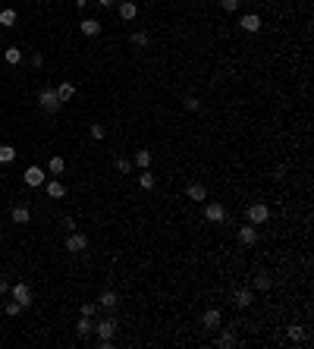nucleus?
Segmentation results:
<instances>
[{"instance_id":"nucleus-36","label":"nucleus","mask_w":314,"mask_h":349,"mask_svg":"<svg viewBox=\"0 0 314 349\" xmlns=\"http://www.w3.org/2000/svg\"><path fill=\"white\" fill-rule=\"evenodd\" d=\"M29 63H32V66H41V63H44V54H41V51H35V54L29 57Z\"/></svg>"},{"instance_id":"nucleus-31","label":"nucleus","mask_w":314,"mask_h":349,"mask_svg":"<svg viewBox=\"0 0 314 349\" xmlns=\"http://www.w3.org/2000/svg\"><path fill=\"white\" fill-rule=\"evenodd\" d=\"M113 167L120 170V173H132L135 164H132V157H116V160H113Z\"/></svg>"},{"instance_id":"nucleus-4","label":"nucleus","mask_w":314,"mask_h":349,"mask_svg":"<svg viewBox=\"0 0 314 349\" xmlns=\"http://www.w3.org/2000/svg\"><path fill=\"white\" fill-rule=\"evenodd\" d=\"M38 104H41V110H48V113H57V110L63 107L54 88H41V95H38Z\"/></svg>"},{"instance_id":"nucleus-23","label":"nucleus","mask_w":314,"mask_h":349,"mask_svg":"<svg viewBox=\"0 0 314 349\" xmlns=\"http://www.w3.org/2000/svg\"><path fill=\"white\" fill-rule=\"evenodd\" d=\"M148 32H132L129 35V44H132V48H148Z\"/></svg>"},{"instance_id":"nucleus-8","label":"nucleus","mask_w":314,"mask_h":349,"mask_svg":"<svg viewBox=\"0 0 314 349\" xmlns=\"http://www.w3.org/2000/svg\"><path fill=\"white\" fill-rule=\"evenodd\" d=\"M258 239H261V233H258V227H254V224L239 227V242H242V246H254Z\"/></svg>"},{"instance_id":"nucleus-39","label":"nucleus","mask_w":314,"mask_h":349,"mask_svg":"<svg viewBox=\"0 0 314 349\" xmlns=\"http://www.w3.org/2000/svg\"><path fill=\"white\" fill-rule=\"evenodd\" d=\"M116 0H98V7H113Z\"/></svg>"},{"instance_id":"nucleus-2","label":"nucleus","mask_w":314,"mask_h":349,"mask_svg":"<svg viewBox=\"0 0 314 349\" xmlns=\"http://www.w3.org/2000/svg\"><path fill=\"white\" fill-rule=\"evenodd\" d=\"M245 217H248V224H254V227H261V224H267V220H270V208H267L264 202H254V205H248V211H245Z\"/></svg>"},{"instance_id":"nucleus-1","label":"nucleus","mask_w":314,"mask_h":349,"mask_svg":"<svg viewBox=\"0 0 314 349\" xmlns=\"http://www.w3.org/2000/svg\"><path fill=\"white\" fill-rule=\"evenodd\" d=\"M116 330H120V321H116L113 315H110V318H104V321H98V324H95V333H98V340H101V343H113V336H116Z\"/></svg>"},{"instance_id":"nucleus-38","label":"nucleus","mask_w":314,"mask_h":349,"mask_svg":"<svg viewBox=\"0 0 314 349\" xmlns=\"http://www.w3.org/2000/svg\"><path fill=\"white\" fill-rule=\"evenodd\" d=\"M4 293H10V280H7V277H0V296H4Z\"/></svg>"},{"instance_id":"nucleus-7","label":"nucleus","mask_w":314,"mask_h":349,"mask_svg":"<svg viewBox=\"0 0 314 349\" xmlns=\"http://www.w3.org/2000/svg\"><path fill=\"white\" fill-rule=\"evenodd\" d=\"M10 293H13V299L19 302L22 308L32 305V289H29V283H13V286H10Z\"/></svg>"},{"instance_id":"nucleus-32","label":"nucleus","mask_w":314,"mask_h":349,"mask_svg":"<svg viewBox=\"0 0 314 349\" xmlns=\"http://www.w3.org/2000/svg\"><path fill=\"white\" fill-rule=\"evenodd\" d=\"M182 107H185V110H189V113H195V110H201V101L189 95V98H182Z\"/></svg>"},{"instance_id":"nucleus-33","label":"nucleus","mask_w":314,"mask_h":349,"mask_svg":"<svg viewBox=\"0 0 314 349\" xmlns=\"http://www.w3.org/2000/svg\"><path fill=\"white\" fill-rule=\"evenodd\" d=\"M19 311H22V305H19L16 299H13V302H7V315H10V318H16Z\"/></svg>"},{"instance_id":"nucleus-24","label":"nucleus","mask_w":314,"mask_h":349,"mask_svg":"<svg viewBox=\"0 0 314 349\" xmlns=\"http://www.w3.org/2000/svg\"><path fill=\"white\" fill-rule=\"evenodd\" d=\"M16 160V148L13 145H0V164H13Z\"/></svg>"},{"instance_id":"nucleus-18","label":"nucleus","mask_w":314,"mask_h":349,"mask_svg":"<svg viewBox=\"0 0 314 349\" xmlns=\"http://www.w3.org/2000/svg\"><path fill=\"white\" fill-rule=\"evenodd\" d=\"M26 183L29 186H44V170L41 167H29L26 170Z\"/></svg>"},{"instance_id":"nucleus-3","label":"nucleus","mask_w":314,"mask_h":349,"mask_svg":"<svg viewBox=\"0 0 314 349\" xmlns=\"http://www.w3.org/2000/svg\"><path fill=\"white\" fill-rule=\"evenodd\" d=\"M85 249H88V236H85V233H79V230H69L66 233V252L79 255V252H85Z\"/></svg>"},{"instance_id":"nucleus-16","label":"nucleus","mask_w":314,"mask_h":349,"mask_svg":"<svg viewBox=\"0 0 314 349\" xmlns=\"http://www.w3.org/2000/svg\"><path fill=\"white\" fill-rule=\"evenodd\" d=\"M138 16V7L132 4V0H123V4H120V19H126V22H132Z\"/></svg>"},{"instance_id":"nucleus-40","label":"nucleus","mask_w":314,"mask_h":349,"mask_svg":"<svg viewBox=\"0 0 314 349\" xmlns=\"http://www.w3.org/2000/svg\"><path fill=\"white\" fill-rule=\"evenodd\" d=\"M88 4H91V0H76V7H82V10H85Z\"/></svg>"},{"instance_id":"nucleus-9","label":"nucleus","mask_w":314,"mask_h":349,"mask_svg":"<svg viewBox=\"0 0 314 349\" xmlns=\"http://www.w3.org/2000/svg\"><path fill=\"white\" fill-rule=\"evenodd\" d=\"M251 286L258 289V293H270V286H273V280H270V274H264V271H258L251 277Z\"/></svg>"},{"instance_id":"nucleus-6","label":"nucleus","mask_w":314,"mask_h":349,"mask_svg":"<svg viewBox=\"0 0 314 349\" xmlns=\"http://www.w3.org/2000/svg\"><path fill=\"white\" fill-rule=\"evenodd\" d=\"M220 324H223V311H220V308H207L201 315V327L204 330H217Z\"/></svg>"},{"instance_id":"nucleus-35","label":"nucleus","mask_w":314,"mask_h":349,"mask_svg":"<svg viewBox=\"0 0 314 349\" xmlns=\"http://www.w3.org/2000/svg\"><path fill=\"white\" fill-rule=\"evenodd\" d=\"M95 308H98V302H82V315H85V318L95 315Z\"/></svg>"},{"instance_id":"nucleus-10","label":"nucleus","mask_w":314,"mask_h":349,"mask_svg":"<svg viewBox=\"0 0 314 349\" xmlns=\"http://www.w3.org/2000/svg\"><path fill=\"white\" fill-rule=\"evenodd\" d=\"M185 195H189L192 202H207V189L201 183H189V186H185Z\"/></svg>"},{"instance_id":"nucleus-22","label":"nucleus","mask_w":314,"mask_h":349,"mask_svg":"<svg viewBox=\"0 0 314 349\" xmlns=\"http://www.w3.org/2000/svg\"><path fill=\"white\" fill-rule=\"evenodd\" d=\"M157 186V180H154V173H148V170H142V177H138V189H145V192H151Z\"/></svg>"},{"instance_id":"nucleus-37","label":"nucleus","mask_w":314,"mask_h":349,"mask_svg":"<svg viewBox=\"0 0 314 349\" xmlns=\"http://www.w3.org/2000/svg\"><path fill=\"white\" fill-rule=\"evenodd\" d=\"M273 180L283 183V180H286V167H273Z\"/></svg>"},{"instance_id":"nucleus-20","label":"nucleus","mask_w":314,"mask_h":349,"mask_svg":"<svg viewBox=\"0 0 314 349\" xmlns=\"http://www.w3.org/2000/svg\"><path fill=\"white\" fill-rule=\"evenodd\" d=\"M44 189H48V195H51V199H63V195H66V186H63L60 180H51L48 186H44Z\"/></svg>"},{"instance_id":"nucleus-17","label":"nucleus","mask_w":314,"mask_h":349,"mask_svg":"<svg viewBox=\"0 0 314 349\" xmlns=\"http://www.w3.org/2000/svg\"><path fill=\"white\" fill-rule=\"evenodd\" d=\"M54 91H57V98H60V104H66L69 98L76 95V85H73V82H60V85H57Z\"/></svg>"},{"instance_id":"nucleus-14","label":"nucleus","mask_w":314,"mask_h":349,"mask_svg":"<svg viewBox=\"0 0 314 349\" xmlns=\"http://www.w3.org/2000/svg\"><path fill=\"white\" fill-rule=\"evenodd\" d=\"M79 29H82V35H88V38H98V35H101V19H82V26H79Z\"/></svg>"},{"instance_id":"nucleus-12","label":"nucleus","mask_w":314,"mask_h":349,"mask_svg":"<svg viewBox=\"0 0 314 349\" xmlns=\"http://www.w3.org/2000/svg\"><path fill=\"white\" fill-rule=\"evenodd\" d=\"M10 217H13V224H19V227H26V224H29V220H32V211H29V208H26V205H16V208H13V211H10Z\"/></svg>"},{"instance_id":"nucleus-15","label":"nucleus","mask_w":314,"mask_h":349,"mask_svg":"<svg viewBox=\"0 0 314 349\" xmlns=\"http://www.w3.org/2000/svg\"><path fill=\"white\" fill-rule=\"evenodd\" d=\"M286 336H289L292 343H305V340H308V330L301 327V324H289V327H286Z\"/></svg>"},{"instance_id":"nucleus-28","label":"nucleus","mask_w":314,"mask_h":349,"mask_svg":"<svg viewBox=\"0 0 314 349\" xmlns=\"http://www.w3.org/2000/svg\"><path fill=\"white\" fill-rule=\"evenodd\" d=\"M88 135L95 138V142H104V138H107V129H104L101 123H91V126H88Z\"/></svg>"},{"instance_id":"nucleus-25","label":"nucleus","mask_w":314,"mask_h":349,"mask_svg":"<svg viewBox=\"0 0 314 349\" xmlns=\"http://www.w3.org/2000/svg\"><path fill=\"white\" fill-rule=\"evenodd\" d=\"M217 346H223V349L236 346V333H232V330H220V336H217Z\"/></svg>"},{"instance_id":"nucleus-26","label":"nucleus","mask_w":314,"mask_h":349,"mask_svg":"<svg viewBox=\"0 0 314 349\" xmlns=\"http://www.w3.org/2000/svg\"><path fill=\"white\" fill-rule=\"evenodd\" d=\"M63 170H66V160H63V157H51V160H48V173H54V177H60Z\"/></svg>"},{"instance_id":"nucleus-5","label":"nucleus","mask_w":314,"mask_h":349,"mask_svg":"<svg viewBox=\"0 0 314 349\" xmlns=\"http://www.w3.org/2000/svg\"><path fill=\"white\" fill-rule=\"evenodd\" d=\"M204 220H211V224H223V220H226V208L220 202H207L204 205Z\"/></svg>"},{"instance_id":"nucleus-27","label":"nucleus","mask_w":314,"mask_h":349,"mask_svg":"<svg viewBox=\"0 0 314 349\" xmlns=\"http://www.w3.org/2000/svg\"><path fill=\"white\" fill-rule=\"evenodd\" d=\"M91 330H95V324H91V318L82 315V318H79V324H76V333H79V336H88Z\"/></svg>"},{"instance_id":"nucleus-34","label":"nucleus","mask_w":314,"mask_h":349,"mask_svg":"<svg viewBox=\"0 0 314 349\" xmlns=\"http://www.w3.org/2000/svg\"><path fill=\"white\" fill-rule=\"evenodd\" d=\"M220 7H223L226 13H236V10H239V0H220Z\"/></svg>"},{"instance_id":"nucleus-19","label":"nucleus","mask_w":314,"mask_h":349,"mask_svg":"<svg viewBox=\"0 0 314 349\" xmlns=\"http://www.w3.org/2000/svg\"><path fill=\"white\" fill-rule=\"evenodd\" d=\"M254 302V293L251 289H236V308H248Z\"/></svg>"},{"instance_id":"nucleus-30","label":"nucleus","mask_w":314,"mask_h":349,"mask_svg":"<svg viewBox=\"0 0 314 349\" xmlns=\"http://www.w3.org/2000/svg\"><path fill=\"white\" fill-rule=\"evenodd\" d=\"M4 60H7L10 66H16V63H22V51H19V48H7V54H4Z\"/></svg>"},{"instance_id":"nucleus-21","label":"nucleus","mask_w":314,"mask_h":349,"mask_svg":"<svg viewBox=\"0 0 314 349\" xmlns=\"http://www.w3.org/2000/svg\"><path fill=\"white\" fill-rule=\"evenodd\" d=\"M132 164L142 167V170H148V167H151V151H145V148L135 151V154H132Z\"/></svg>"},{"instance_id":"nucleus-13","label":"nucleus","mask_w":314,"mask_h":349,"mask_svg":"<svg viewBox=\"0 0 314 349\" xmlns=\"http://www.w3.org/2000/svg\"><path fill=\"white\" fill-rule=\"evenodd\" d=\"M239 26L245 29L248 35H254V32L261 29V16H258V13H245V16H242V22H239Z\"/></svg>"},{"instance_id":"nucleus-29","label":"nucleus","mask_w":314,"mask_h":349,"mask_svg":"<svg viewBox=\"0 0 314 349\" xmlns=\"http://www.w3.org/2000/svg\"><path fill=\"white\" fill-rule=\"evenodd\" d=\"M0 26H7V29H10V26H16V10H10V7H7V10H0Z\"/></svg>"},{"instance_id":"nucleus-11","label":"nucleus","mask_w":314,"mask_h":349,"mask_svg":"<svg viewBox=\"0 0 314 349\" xmlns=\"http://www.w3.org/2000/svg\"><path fill=\"white\" fill-rule=\"evenodd\" d=\"M98 305H101V308H107V311H113L116 305H120V296H116L113 289H104L101 299H98Z\"/></svg>"}]
</instances>
